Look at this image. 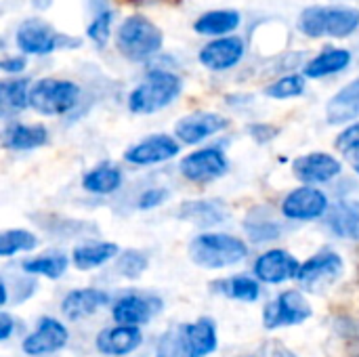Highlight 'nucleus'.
<instances>
[{"label": "nucleus", "instance_id": "1", "mask_svg": "<svg viewBox=\"0 0 359 357\" xmlns=\"http://www.w3.org/2000/svg\"><path fill=\"white\" fill-rule=\"evenodd\" d=\"M359 27V8L307 6L299 15V29L309 38H347Z\"/></svg>", "mask_w": 359, "mask_h": 357}, {"label": "nucleus", "instance_id": "2", "mask_svg": "<svg viewBox=\"0 0 359 357\" xmlns=\"http://www.w3.org/2000/svg\"><path fill=\"white\" fill-rule=\"evenodd\" d=\"M248 248L229 234H200L189 244V259L204 269H223L246 259Z\"/></svg>", "mask_w": 359, "mask_h": 357}, {"label": "nucleus", "instance_id": "3", "mask_svg": "<svg viewBox=\"0 0 359 357\" xmlns=\"http://www.w3.org/2000/svg\"><path fill=\"white\" fill-rule=\"evenodd\" d=\"M162 42H164L162 29L145 15L126 17L116 34L118 50L130 61H143L156 55L162 48Z\"/></svg>", "mask_w": 359, "mask_h": 357}, {"label": "nucleus", "instance_id": "4", "mask_svg": "<svg viewBox=\"0 0 359 357\" xmlns=\"http://www.w3.org/2000/svg\"><path fill=\"white\" fill-rule=\"evenodd\" d=\"M183 82L177 74L156 69L128 95V109L133 114H156L170 105L181 95Z\"/></svg>", "mask_w": 359, "mask_h": 357}, {"label": "nucleus", "instance_id": "5", "mask_svg": "<svg viewBox=\"0 0 359 357\" xmlns=\"http://www.w3.org/2000/svg\"><path fill=\"white\" fill-rule=\"evenodd\" d=\"M80 97L78 84L69 80L42 78L32 84L29 90V107H34L42 116H61L67 114Z\"/></svg>", "mask_w": 359, "mask_h": 357}, {"label": "nucleus", "instance_id": "6", "mask_svg": "<svg viewBox=\"0 0 359 357\" xmlns=\"http://www.w3.org/2000/svg\"><path fill=\"white\" fill-rule=\"evenodd\" d=\"M15 40L17 46L25 53V55H48L57 48H65V46H78L80 40L59 34L50 23L42 21V19H25L17 32H15Z\"/></svg>", "mask_w": 359, "mask_h": 357}, {"label": "nucleus", "instance_id": "7", "mask_svg": "<svg viewBox=\"0 0 359 357\" xmlns=\"http://www.w3.org/2000/svg\"><path fill=\"white\" fill-rule=\"evenodd\" d=\"M345 271V263L337 252H320L311 257L307 263L301 265L299 269V284L307 292H324L330 288Z\"/></svg>", "mask_w": 359, "mask_h": 357}, {"label": "nucleus", "instance_id": "8", "mask_svg": "<svg viewBox=\"0 0 359 357\" xmlns=\"http://www.w3.org/2000/svg\"><path fill=\"white\" fill-rule=\"evenodd\" d=\"M311 305L299 290L282 292L273 303H269L263 311L265 328H282V326H297L311 318Z\"/></svg>", "mask_w": 359, "mask_h": 357}, {"label": "nucleus", "instance_id": "9", "mask_svg": "<svg viewBox=\"0 0 359 357\" xmlns=\"http://www.w3.org/2000/svg\"><path fill=\"white\" fill-rule=\"evenodd\" d=\"M282 213L292 221H311L328 213V198L318 187H299L282 202Z\"/></svg>", "mask_w": 359, "mask_h": 357}, {"label": "nucleus", "instance_id": "10", "mask_svg": "<svg viewBox=\"0 0 359 357\" xmlns=\"http://www.w3.org/2000/svg\"><path fill=\"white\" fill-rule=\"evenodd\" d=\"M244 40L238 36H225V38H217L212 42H208L206 46H202V50L198 53V59L204 67L212 69V72H225L233 65H238L244 57Z\"/></svg>", "mask_w": 359, "mask_h": 357}, {"label": "nucleus", "instance_id": "11", "mask_svg": "<svg viewBox=\"0 0 359 357\" xmlns=\"http://www.w3.org/2000/svg\"><path fill=\"white\" fill-rule=\"evenodd\" d=\"M181 173L189 181H198V183L212 181L227 173V158L223 156V151L212 147L200 149L181 160Z\"/></svg>", "mask_w": 359, "mask_h": 357}, {"label": "nucleus", "instance_id": "12", "mask_svg": "<svg viewBox=\"0 0 359 357\" xmlns=\"http://www.w3.org/2000/svg\"><path fill=\"white\" fill-rule=\"evenodd\" d=\"M67 339H69L67 328L61 322L53 318H42L36 332H32L21 347L27 356H46L63 349L67 345Z\"/></svg>", "mask_w": 359, "mask_h": 357}, {"label": "nucleus", "instance_id": "13", "mask_svg": "<svg viewBox=\"0 0 359 357\" xmlns=\"http://www.w3.org/2000/svg\"><path fill=\"white\" fill-rule=\"evenodd\" d=\"M227 120L219 114L212 112H196L189 114L185 118H181L175 126L177 137L187 143V145H196L204 139H208L215 133H221L223 128H227Z\"/></svg>", "mask_w": 359, "mask_h": 357}, {"label": "nucleus", "instance_id": "14", "mask_svg": "<svg viewBox=\"0 0 359 357\" xmlns=\"http://www.w3.org/2000/svg\"><path fill=\"white\" fill-rule=\"evenodd\" d=\"M299 261L286 250H269L261 255L255 263V274L261 282L282 284L286 280H294L299 276Z\"/></svg>", "mask_w": 359, "mask_h": 357}, {"label": "nucleus", "instance_id": "15", "mask_svg": "<svg viewBox=\"0 0 359 357\" xmlns=\"http://www.w3.org/2000/svg\"><path fill=\"white\" fill-rule=\"evenodd\" d=\"M177 154H179V143L172 137H168V135H154V137H147L141 143L133 145L130 149H126L124 158L130 164L145 166V164H158V162L170 160Z\"/></svg>", "mask_w": 359, "mask_h": 357}, {"label": "nucleus", "instance_id": "16", "mask_svg": "<svg viewBox=\"0 0 359 357\" xmlns=\"http://www.w3.org/2000/svg\"><path fill=\"white\" fill-rule=\"evenodd\" d=\"M294 177L303 183H326L341 173V162L324 151L301 156L292 164Z\"/></svg>", "mask_w": 359, "mask_h": 357}, {"label": "nucleus", "instance_id": "17", "mask_svg": "<svg viewBox=\"0 0 359 357\" xmlns=\"http://www.w3.org/2000/svg\"><path fill=\"white\" fill-rule=\"evenodd\" d=\"M143 343L139 326H116L99 332L97 349L103 356H128Z\"/></svg>", "mask_w": 359, "mask_h": 357}, {"label": "nucleus", "instance_id": "18", "mask_svg": "<svg viewBox=\"0 0 359 357\" xmlns=\"http://www.w3.org/2000/svg\"><path fill=\"white\" fill-rule=\"evenodd\" d=\"M359 118V78L345 84L326 105L328 124H347Z\"/></svg>", "mask_w": 359, "mask_h": 357}, {"label": "nucleus", "instance_id": "19", "mask_svg": "<svg viewBox=\"0 0 359 357\" xmlns=\"http://www.w3.org/2000/svg\"><path fill=\"white\" fill-rule=\"evenodd\" d=\"M107 301H109L107 292L97 290V288L72 290V292L63 299L61 311H63V316H65L69 322H78V320H82V318L93 316L97 309H101L103 305H107Z\"/></svg>", "mask_w": 359, "mask_h": 357}, {"label": "nucleus", "instance_id": "20", "mask_svg": "<svg viewBox=\"0 0 359 357\" xmlns=\"http://www.w3.org/2000/svg\"><path fill=\"white\" fill-rule=\"evenodd\" d=\"M183 337L189 357H206L217 349V328L208 318L183 326Z\"/></svg>", "mask_w": 359, "mask_h": 357}, {"label": "nucleus", "instance_id": "21", "mask_svg": "<svg viewBox=\"0 0 359 357\" xmlns=\"http://www.w3.org/2000/svg\"><path fill=\"white\" fill-rule=\"evenodd\" d=\"M328 229L343 240H359V202H339L326 215Z\"/></svg>", "mask_w": 359, "mask_h": 357}, {"label": "nucleus", "instance_id": "22", "mask_svg": "<svg viewBox=\"0 0 359 357\" xmlns=\"http://www.w3.org/2000/svg\"><path fill=\"white\" fill-rule=\"evenodd\" d=\"M242 15L233 8H217V11H208L204 15L198 17V21L194 23V29L202 36H215V38H225L231 32H236V27L240 25Z\"/></svg>", "mask_w": 359, "mask_h": 357}, {"label": "nucleus", "instance_id": "23", "mask_svg": "<svg viewBox=\"0 0 359 357\" xmlns=\"http://www.w3.org/2000/svg\"><path fill=\"white\" fill-rule=\"evenodd\" d=\"M160 307H154L151 299H143V297H124L114 305V320L120 326H139L145 324Z\"/></svg>", "mask_w": 359, "mask_h": 357}, {"label": "nucleus", "instance_id": "24", "mask_svg": "<svg viewBox=\"0 0 359 357\" xmlns=\"http://www.w3.org/2000/svg\"><path fill=\"white\" fill-rule=\"evenodd\" d=\"M48 133L42 124H11L4 130V145L8 149H36L44 145Z\"/></svg>", "mask_w": 359, "mask_h": 357}, {"label": "nucleus", "instance_id": "25", "mask_svg": "<svg viewBox=\"0 0 359 357\" xmlns=\"http://www.w3.org/2000/svg\"><path fill=\"white\" fill-rule=\"evenodd\" d=\"M349 63H351V53L349 50H345V48H328V50L320 53L318 57H313L305 65L303 74L307 78H324V76L343 72Z\"/></svg>", "mask_w": 359, "mask_h": 357}, {"label": "nucleus", "instance_id": "26", "mask_svg": "<svg viewBox=\"0 0 359 357\" xmlns=\"http://www.w3.org/2000/svg\"><path fill=\"white\" fill-rule=\"evenodd\" d=\"M118 255V246L111 242H93V244H82L78 248H74V265L80 271H88L95 267H101L103 263H107L109 259H114Z\"/></svg>", "mask_w": 359, "mask_h": 357}, {"label": "nucleus", "instance_id": "27", "mask_svg": "<svg viewBox=\"0 0 359 357\" xmlns=\"http://www.w3.org/2000/svg\"><path fill=\"white\" fill-rule=\"evenodd\" d=\"M179 215L196 225H217L229 217L227 208L221 202H187L181 206Z\"/></svg>", "mask_w": 359, "mask_h": 357}, {"label": "nucleus", "instance_id": "28", "mask_svg": "<svg viewBox=\"0 0 359 357\" xmlns=\"http://www.w3.org/2000/svg\"><path fill=\"white\" fill-rule=\"evenodd\" d=\"M122 183V173L118 166L111 164H101L97 168H93L88 175H84L82 179V187L90 194H111L120 187Z\"/></svg>", "mask_w": 359, "mask_h": 357}, {"label": "nucleus", "instance_id": "29", "mask_svg": "<svg viewBox=\"0 0 359 357\" xmlns=\"http://www.w3.org/2000/svg\"><path fill=\"white\" fill-rule=\"evenodd\" d=\"M67 255L63 252H46L38 259H27L23 261V269L32 276H44L50 280H57L65 274L67 269Z\"/></svg>", "mask_w": 359, "mask_h": 357}, {"label": "nucleus", "instance_id": "30", "mask_svg": "<svg viewBox=\"0 0 359 357\" xmlns=\"http://www.w3.org/2000/svg\"><path fill=\"white\" fill-rule=\"evenodd\" d=\"M29 82L25 78H15V80H4L0 84V101L4 109L11 112H21L29 105Z\"/></svg>", "mask_w": 359, "mask_h": 357}, {"label": "nucleus", "instance_id": "31", "mask_svg": "<svg viewBox=\"0 0 359 357\" xmlns=\"http://www.w3.org/2000/svg\"><path fill=\"white\" fill-rule=\"evenodd\" d=\"M219 292H223L225 297L229 299H236V301H246V303H252L259 299V284L252 280V278H246V276H238V278H229V280H221L215 284Z\"/></svg>", "mask_w": 359, "mask_h": 357}, {"label": "nucleus", "instance_id": "32", "mask_svg": "<svg viewBox=\"0 0 359 357\" xmlns=\"http://www.w3.org/2000/svg\"><path fill=\"white\" fill-rule=\"evenodd\" d=\"M38 238L25 229H8L0 236V257H11L21 250H34Z\"/></svg>", "mask_w": 359, "mask_h": 357}, {"label": "nucleus", "instance_id": "33", "mask_svg": "<svg viewBox=\"0 0 359 357\" xmlns=\"http://www.w3.org/2000/svg\"><path fill=\"white\" fill-rule=\"evenodd\" d=\"M303 93H305V78L299 74L284 76L265 88V95L271 99H294L301 97Z\"/></svg>", "mask_w": 359, "mask_h": 357}, {"label": "nucleus", "instance_id": "34", "mask_svg": "<svg viewBox=\"0 0 359 357\" xmlns=\"http://www.w3.org/2000/svg\"><path fill=\"white\" fill-rule=\"evenodd\" d=\"M156 357H189L187 356V347H185L183 326L168 330V332L160 339Z\"/></svg>", "mask_w": 359, "mask_h": 357}, {"label": "nucleus", "instance_id": "35", "mask_svg": "<svg viewBox=\"0 0 359 357\" xmlns=\"http://www.w3.org/2000/svg\"><path fill=\"white\" fill-rule=\"evenodd\" d=\"M116 269H118L122 276H126V278L135 280V278H139V276L147 269V257H145V255H141V252H133V250H128V252H124V255H120V257H118V265H116Z\"/></svg>", "mask_w": 359, "mask_h": 357}, {"label": "nucleus", "instance_id": "36", "mask_svg": "<svg viewBox=\"0 0 359 357\" xmlns=\"http://www.w3.org/2000/svg\"><path fill=\"white\" fill-rule=\"evenodd\" d=\"M111 19H114V13L111 11H101L90 23H88V38L95 40L97 44H105L107 38H109V32H111Z\"/></svg>", "mask_w": 359, "mask_h": 357}, {"label": "nucleus", "instance_id": "37", "mask_svg": "<svg viewBox=\"0 0 359 357\" xmlns=\"http://www.w3.org/2000/svg\"><path fill=\"white\" fill-rule=\"evenodd\" d=\"M248 357H297L288 347H284L282 343H276V341H269V343H263L259 349H255Z\"/></svg>", "mask_w": 359, "mask_h": 357}, {"label": "nucleus", "instance_id": "38", "mask_svg": "<svg viewBox=\"0 0 359 357\" xmlns=\"http://www.w3.org/2000/svg\"><path fill=\"white\" fill-rule=\"evenodd\" d=\"M166 198H168V191H166V189H162V187H151V189H147V191L139 198V208H141V210L156 208V206L164 204Z\"/></svg>", "mask_w": 359, "mask_h": 357}, {"label": "nucleus", "instance_id": "39", "mask_svg": "<svg viewBox=\"0 0 359 357\" xmlns=\"http://www.w3.org/2000/svg\"><path fill=\"white\" fill-rule=\"evenodd\" d=\"M359 145V122L355 124H351L347 130H343L341 133V137L337 139V147L341 149V151H347V149H351V147H355Z\"/></svg>", "mask_w": 359, "mask_h": 357}, {"label": "nucleus", "instance_id": "40", "mask_svg": "<svg viewBox=\"0 0 359 357\" xmlns=\"http://www.w3.org/2000/svg\"><path fill=\"white\" fill-rule=\"evenodd\" d=\"M0 67L4 72H8V74H19V72L25 69V59L23 57H11V59H4L0 63Z\"/></svg>", "mask_w": 359, "mask_h": 357}, {"label": "nucleus", "instance_id": "41", "mask_svg": "<svg viewBox=\"0 0 359 357\" xmlns=\"http://www.w3.org/2000/svg\"><path fill=\"white\" fill-rule=\"evenodd\" d=\"M13 330V318L8 314H0V341H6Z\"/></svg>", "mask_w": 359, "mask_h": 357}, {"label": "nucleus", "instance_id": "42", "mask_svg": "<svg viewBox=\"0 0 359 357\" xmlns=\"http://www.w3.org/2000/svg\"><path fill=\"white\" fill-rule=\"evenodd\" d=\"M345 154V158L351 162V166H353V170L359 175V145L355 147H351V149H347V151H343Z\"/></svg>", "mask_w": 359, "mask_h": 357}, {"label": "nucleus", "instance_id": "43", "mask_svg": "<svg viewBox=\"0 0 359 357\" xmlns=\"http://www.w3.org/2000/svg\"><path fill=\"white\" fill-rule=\"evenodd\" d=\"M0 295H2V305H6V301H8V292H6V284H4V282H0Z\"/></svg>", "mask_w": 359, "mask_h": 357}]
</instances>
